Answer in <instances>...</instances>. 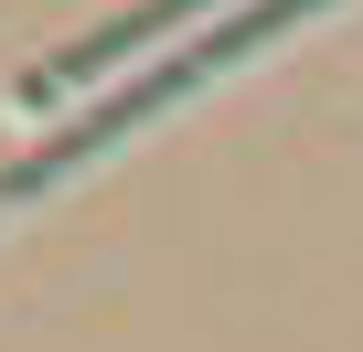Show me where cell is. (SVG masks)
Instances as JSON below:
<instances>
[{"mask_svg":"<svg viewBox=\"0 0 363 352\" xmlns=\"http://www.w3.org/2000/svg\"><path fill=\"white\" fill-rule=\"evenodd\" d=\"M203 11H225V0H139L128 22H107V33H86L75 54H54V64H33L22 86H11V107H33V118H54L65 96H86V86H107L118 64H139V54H160V43H182Z\"/></svg>","mask_w":363,"mask_h":352,"instance_id":"cell-2","label":"cell"},{"mask_svg":"<svg viewBox=\"0 0 363 352\" xmlns=\"http://www.w3.org/2000/svg\"><path fill=\"white\" fill-rule=\"evenodd\" d=\"M320 11H331V0H235V22H214V33H182V43H171V54H160L150 75H128V86H118V96H107L96 118H75L65 139H43V149H33L22 171H0V225H11L22 203H43L54 182H75L86 160H107V149H118L128 128H150V118H171V107L193 96V86H214V75H235L246 54H267V43H289V33H299V22H320Z\"/></svg>","mask_w":363,"mask_h":352,"instance_id":"cell-1","label":"cell"}]
</instances>
